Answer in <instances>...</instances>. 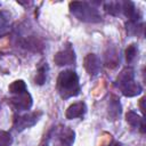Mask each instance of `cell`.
<instances>
[{
    "label": "cell",
    "instance_id": "1",
    "mask_svg": "<svg viewBox=\"0 0 146 146\" xmlns=\"http://www.w3.org/2000/svg\"><path fill=\"white\" fill-rule=\"evenodd\" d=\"M57 89L63 98L78 96L80 92L79 78L74 71L66 70L59 73L57 78Z\"/></svg>",
    "mask_w": 146,
    "mask_h": 146
},
{
    "label": "cell",
    "instance_id": "2",
    "mask_svg": "<svg viewBox=\"0 0 146 146\" xmlns=\"http://www.w3.org/2000/svg\"><path fill=\"white\" fill-rule=\"evenodd\" d=\"M70 9L72 14H74L80 21H83V22H99L100 21V15L98 14V10L89 6L87 2H71Z\"/></svg>",
    "mask_w": 146,
    "mask_h": 146
},
{
    "label": "cell",
    "instance_id": "3",
    "mask_svg": "<svg viewBox=\"0 0 146 146\" xmlns=\"http://www.w3.org/2000/svg\"><path fill=\"white\" fill-rule=\"evenodd\" d=\"M38 115H40V113L36 114L34 112V113H29V114H25L23 116L16 117L15 119V123H14L15 129L18 130V131H22V130H24L26 128H30V127L34 125L36 123V121H38Z\"/></svg>",
    "mask_w": 146,
    "mask_h": 146
},
{
    "label": "cell",
    "instance_id": "4",
    "mask_svg": "<svg viewBox=\"0 0 146 146\" xmlns=\"http://www.w3.org/2000/svg\"><path fill=\"white\" fill-rule=\"evenodd\" d=\"M74 60H75L74 51L70 48H67L65 50H62V51H58L54 57V62L59 66L72 64Z\"/></svg>",
    "mask_w": 146,
    "mask_h": 146
},
{
    "label": "cell",
    "instance_id": "5",
    "mask_svg": "<svg viewBox=\"0 0 146 146\" xmlns=\"http://www.w3.org/2000/svg\"><path fill=\"white\" fill-rule=\"evenodd\" d=\"M84 68L90 75L98 74L100 70V60L99 58L94 54H88L84 58Z\"/></svg>",
    "mask_w": 146,
    "mask_h": 146
},
{
    "label": "cell",
    "instance_id": "6",
    "mask_svg": "<svg viewBox=\"0 0 146 146\" xmlns=\"http://www.w3.org/2000/svg\"><path fill=\"white\" fill-rule=\"evenodd\" d=\"M11 105L17 110H29L32 106V98L27 91L18 95L17 97L11 99Z\"/></svg>",
    "mask_w": 146,
    "mask_h": 146
},
{
    "label": "cell",
    "instance_id": "7",
    "mask_svg": "<svg viewBox=\"0 0 146 146\" xmlns=\"http://www.w3.org/2000/svg\"><path fill=\"white\" fill-rule=\"evenodd\" d=\"M86 110H87V107H86L84 103H74L66 110L65 115L68 120H72L75 117H82L86 113Z\"/></svg>",
    "mask_w": 146,
    "mask_h": 146
},
{
    "label": "cell",
    "instance_id": "8",
    "mask_svg": "<svg viewBox=\"0 0 146 146\" xmlns=\"http://www.w3.org/2000/svg\"><path fill=\"white\" fill-rule=\"evenodd\" d=\"M120 88H121L123 95L127 97H132V96H136L141 92V87L137 82H135V80H131V81H128V82L121 84Z\"/></svg>",
    "mask_w": 146,
    "mask_h": 146
},
{
    "label": "cell",
    "instance_id": "9",
    "mask_svg": "<svg viewBox=\"0 0 146 146\" xmlns=\"http://www.w3.org/2000/svg\"><path fill=\"white\" fill-rule=\"evenodd\" d=\"M123 11H124V15L130 19V21H133V22H137L139 18V15H138V11L135 7V5L131 2V1H124L123 2V7H122Z\"/></svg>",
    "mask_w": 146,
    "mask_h": 146
},
{
    "label": "cell",
    "instance_id": "10",
    "mask_svg": "<svg viewBox=\"0 0 146 146\" xmlns=\"http://www.w3.org/2000/svg\"><path fill=\"white\" fill-rule=\"evenodd\" d=\"M9 91L11 94H17V95H21L23 92L26 91V84L23 80H17V81H14L10 86H9Z\"/></svg>",
    "mask_w": 146,
    "mask_h": 146
},
{
    "label": "cell",
    "instance_id": "11",
    "mask_svg": "<svg viewBox=\"0 0 146 146\" xmlns=\"http://www.w3.org/2000/svg\"><path fill=\"white\" fill-rule=\"evenodd\" d=\"M125 117H127V122H128L130 125H132V127H138V125L140 124L141 120H143V117H140L139 115H137V113H135V112H132V111L128 112Z\"/></svg>",
    "mask_w": 146,
    "mask_h": 146
},
{
    "label": "cell",
    "instance_id": "12",
    "mask_svg": "<svg viewBox=\"0 0 146 146\" xmlns=\"http://www.w3.org/2000/svg\"><path fill=\"white\" fill-rule=\"evenodd\" d=\"M8 23H9V14L7 11H1L0 13V34L7 31Z\"/></svg>",
    "mask_w": 146,
    "mask_h": 146
},
{
    "label": "cell",
    "instance_id": "13",
    "mask_svg": "<svg viewBox=\"0 0 146 146\" xmlns=\"http://www.w3.org/2000/svg\"><path fill=\"white\" fill-rule=\"evenodd\" d=\"M104 8L108 14L114 15V16H116L120 13V3L119 2H107V3H105Z\"/></svg>",
    "mask_w": 146,
    "mask_h": 146
},
{
    "label": "cell",
    "instance_id": "14",
    "mask_svg": "<svg viewBox=\"0 0 146 146\" xmlns=\"http://www.w3.org/2000/svg\"><path fill=\"white\" fill-rule=\"evenodd\" d=\"M137 55V49H136V46L135 44H130L128 46V48L125 49V58H127V62H131Z\"/></svg>",
    "mask_w": 146,
    "mask_h": 146
},
{
    "label": "cell",
    "instance_id": "15",
    "mask_svg": "<svg viewBox=\"0 0 146 146\" xmlns=\"http://www.w3.org/2000/svg\"><path fill=\"white\" fill-rule=\"evenodd\" d=\"M11 144V137L6 131H0V146H9Z\"/></svg>",
    "mask_w": 146,
    "mask_h": 146
},
{
    "label": "cell",
    "instance_id": "16",
    "mask_svg": "<svg viewBox=\"0 0 146 146\" xmlns=\"http://www.w3.org/2000/svg\"><path fill=\"white\" fill-rule=\"evenodd\" d=\"M46 81V68L42 66L39 68L36 75H35V83L38 84H43Z\"/></svg>",
    "mask_w": 146,
    "mask_h": 146
},
{
    "label": "cell",
    "instance_id": "17",
    "mask_svg": "<svg viewBox=\"0 0 146 146\" xmlns=\"http://www.w3.org/2000/svg\"><path fill=\"white\" fill-rule=\"evenodd\" d=\"M144 102H145V98H141L140 99V107H141V112H144Z\"/></svg>",
    "mask_w": 146,
    "mask_h": 146
},
{
    "label": "cell",
    "instance_id": "18",
    "mask_svg": "<svg viewBox=\"0 0 146 146\" xmlns=\"http://www.w3.org/2000/svg\"><path fill=\"white\" fill-rule=\"evenodd\" d=\"M40 146H48V144H47V143H46V144H41Z\"/></svg>",
    "mask_w": 146,
    "mask_h": 146
},
{
    "label": "cell",
    "instance_id": "19",
    "mask_svg": "<svg viewBox=\"0 0 146 146\" xmlns=\"http://www.w3.org/2000/svg\"><path fill=\"white\" fill-rule=\"evenodd\" d=\"M115 146H122L121 144H115Z\"/></svg>",
    "mask_w": 146,
    "mask_h": 146
}]
</instances>
